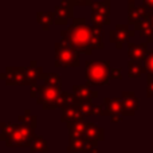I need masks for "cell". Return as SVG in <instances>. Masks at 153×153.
<instances>
[{
	"label": "cell",
	"mask_w": 153,
	"mask_h": 153,
	"mask_svg": "<svg viewBox=\"0 0 153 153\" xmlns=\"http://www.w3.org/2000/svg\"><path fill=\"white\" fill-rule=\"evenodd\" d=\"M42 76V69L36 65V62H31L30 67L26 71V83H34L38 78Z\"/></svg>",
	"instance_id": "cell-14"
},
{
	"label": "cell",
	"mask_w": 153,
	"mask_h": 153,
	"mask_svg": "<svg viewBox=\"0 0 153 153\" xmlns=\"http://www.w3.org/2000/svg\"><path fill=\"white\" fill-rule=\"evenodd\" d=\"M145 19H146V22H148L149 27H151V31H152V34H153V11H149Z\"/></svg>",
	"instance_id": "cell-28"
},
{
	"label": "cell",
	"mask_w": 153,
	"mask_h": 153,
	"mask_svg": "<svg viewBox=\"0 0 153 153\" xmlns=\"http://www.w3.org/2000/svg\"><path fill=\"white\" fill-rule=\"evenodd\" d=\"M93 48H103L102 27L93 26Z\"/></svg>",
	"instance_id": "cell-19"
},
{
	"label": "cell",
	"mask_w": 153,
	"mask_h": 153,
	"mask_svg": "<svg viewBox=\"0 0 153 153\" xmlns=\"http://www.w3.org/2000/svg\"><path fill=\"white\" fill-rule=\"evenodd\" d=\"M74 0H62L55 7V24L56 26H65L69 23L70 19H74Z\"/></svg>",
	"instance_id": "cell-7"
},
{
	"label": "cell",
	"mask_w": 153,
	"mask_h": 153,
	"mask_svg": "<svg viewBox=\"0 0 153 153\" xmlns=\"http://www.w3.org/2000/svg\"><path fill=\"white\" fill-rule=\"evenodd\" d=\"M110 62L109 61H89L85 65V74L89 83L106 85L110 78Z\"/></svg>",
	"instance_id": "cell-2"
},
{
	"label": "cell",
	"mask_w": 153,
	"mask_h": 153,
	"mask_svg": "<svg viewBox=\"0 0 153 153\" xmlns=\"http://www.w3.org/2000/svg\"><path fill=\"white\" fill-rule=\"evenodd\" d=\"M26 71L24 67H7L3 78L8 85H26Z\"/></svg>",
	"instance_id": "cell-9"
},
{
	"label": "cell",
	"mask_w": 153,
	"mask_h": 153,
	"mask_svg": "<svg viewBox=\"0 0 153 153\" xmlns=\"http://www.w3.org/2000/svg\"><path fill=\"white\" fill-rule=\"evenodd\" d=\"M122 105H124V111L125 113H133V110H136L138 106L137 98L134 97L133 93H124L122 94Z\"/></svg>",
	"instance_id": "cell-13"
},
{
	"label": "cell",
	"mask_w": 153,
	"mask_h": 153,
	"mask_svg": "<svg viewBox=\"0 0 153 153\" xmlns=\"http://www.w3.org/2000/svg\"><path fill=\"white\" fill-rule=\"evenodd\" d=\"M62 42L75 47L79 53L90 55L93 51V26H89L83 18H74L73 24L61 31Z\"/></svg>",
	"instance_id": "cell-1"
},
{
	"label": "cell",
	"mask_w": 153,
	"mask_h": 153,
	"mask_svg": "<svg viewBox=\"0 0 153 153\" xmlns=\"http://www.w3.org/2000/svg\"><path fill=\"white\" fill-rule=\"evenodd\" d=\"M110 78L111 79H121V70L120 69H111L110 70Z\"/></svg>",
	"instance_id": "cell-27"
},
{
	"label": "cell",
	"mask_w": 153,
	"mask_h": 153,
	"mask_svg": "<svg viewBox=\"0 0 153 153\" xmlns=\"http://www.w3.org/2000/svg\"><path fill=\"white\" fill-rule=\"evenodd\" d=\"M105 106H106V111L109 114H114V113H121L124 110V105H122V100L114 98V100H105Z\"/></svg>",
	"instance_id": "cell-16"
},
{
	"label": "cell",
	"mask_w": 153,
	"mask_h": 153,
	"mask_svg": "<svg viewBox=\"0 0 153 153\" xmlns=\"http://www.w3.org/2000/svg\"><path fill=\"white\" fill-rule=\"evenodd\" d=\"M74 3H75V7H86V5L91 7L94 1H91V0H74Z\"/></svg>",
	"instance_id": "cell-25"
},
{
	"label": "cell",
	"mask_w": 153,
	"mask_h": 153,
	"mask_svg": "<svg viewBox=\"0 0 153 153\" xmlns=\"http://www.w3.org/2000/svg\"><path fill=\"white\" fill-rule=\"evenodd\" d=\"M126 1H128V4H134L137 0H126Z\"/></svg>",
	"instance_id": "cell-30"
},
{
	"label": "cell",
	"mask_w": 153,
	"mask_h": 153,
	"mask_svg": "<svg viewBox=\"0 0 153 153\" xmlns=\"http://www.w3.org/2000/svg\"><path fill=\"white\" fill-rule=\"evenodd\" d=\"M93 110H94V106H93V103L90 101H85L82 103V108H81L82 114H91Z\"/></svg>",
	"instance_id": "cell-24"
},
{
	"label": "cell",
	"mask_w": 153,
	"mask_h": 153,
	"mask_svg": "<svg viewBox=\"0 0 153 153\" xmlns=\"http://www.w3.org/2000/svg\"><path fill=\"white\" fill-rule=\"evenodd\" d=\"M146 71L145 66L140 63L137 61H130L128 63V75L132 76V78H138L140 75H143Z\"/></svg>",
	"instance_id": "cell-15"
},
{
	"label": "cell",
	"mask_w": 153,
	"mask_h": 153,
	"mask_svg": "<svg viewBox=\"0 0 153 153\" xmlns=\"http://www.w3.org/2000/svg\"><path fill=\"white\" fill-rule=\"evenodd\" d=\"M74 94L76 95L78 100H82V101H90L91 95H97L87 86H74Z\"/></svg>",
	"instance_id": "cell-18"
},
{
	"label": "cell",
	"mask_w": 153,
	"mask_h": 153,
	"mask_svg": "<svg viewBox=\"0 0 153 153\" xmlns=\"http://www.w3.org/2000/svg\"><path fill=\"white\" fill-rule=\"evenodd\" d=\"M143 5L148 11H153V0H143Z\"/></svg>",
	"instance_id": "cell-29"
},
{
	"label": "cell",
	"mask_w": 153,
	"mask_h": 153,
	"mask_svg": "<svg viewBox=\"0 0 153 153\" xmlns=\"http://www.w3.org/2000/svg\"><path fill=\"white\" fill-rule=\"evenodd\" d=\"M149 11L146 10L144 5H137L134 4H128V23L132 24V26H136L137 23H140L141 20L146 18Z\"/></svg>",
	"instance_id": "cell-11"
},
{
	"label": "cell",
	"mask_w": 153,
	"mask_h": 153,
	"mask_svg": "<svg viewBox=\"0 0 153 153\" xmlns=\"http://www.w3.org/2000/svg\"><path fill=\"white\" fill-rule=\"evenodd\" d=\"M42 78L45 79V82L46 83H48V85H56V86L61 85V76H59L58 74H54V73L42 74Z\"/></svg>",
	"instance_id": "cell-21"
},
{
	"label": "cell",
	"mask_w": 153,
	"mask_h": 153,
	"mask_svg": "<svg viewBox=\"0 0 153 153\" xmlns=\"http://www.w3.org/2000/svg\"><path fill=\"white\" fill-rule=\"evenodd\" d=\"M128 55H129L130 61H145L146 55H148V47H146V42L136 45V43L129 42L128 43Z\"/></svg>",
	"instance_id": "cell-10"
},
{
	"label": "cell",
	"mask_w": 153,
	"mask_h": 153,
	"mask_svg": "<svg viewBox=\"0 0 153 153\" xmlns=\"http://www.w3.org/2000/svg\"><path fill=\"white\" fill-rule=\"evenodd\" d=\"M110 13H111V4L110 0L103 1H94L91 5V22L93 26L103 27L110 24Z\"/></svg>",
	"instance_id": "cell-5"
},
{
	"label": "cell",
	"mask_w": 153,
	"mask_h": 153,
	"mask_svg": "<svg viewBox=\"0 0 153 153\" xmlns=\"http://www.w3.org/2000/svg\"><path fill=\"white\" fill-rule=\"evenodd\" d=\"M36 22L42 26V28L45 31H47L53 24H55V12H43V11H39L36 12Z\"/></svg>",
	"instance_id": "cell-12"
},
{
	"label": "cell",
	"mask_w": 153,
	"mask_h": 153,
	"mask_svg": "<svg viewBox=\"0 0 153 153\" xmlns=\"http://www.w3.org/2000/svg\"><path fill=\"white\" fill-rule=\"evenodd\" d=\"M31 149L34 152H48V148H47V144H46V141H43L42 138H36V140L32 143V146Z\"/></svg>",
	"instance_id": "cell-22"
},
{
	"label": "cell",
	"mask_w": 153,
	"mask_h": 153,
	"mask_svg": "<svg viewBox=\"0 0 153 153\" xmlns=\"http://www.w3.org/2000/svg\"><path fill=\"white\" fill-rule=\"evenodd\" d=\"M134 31L130 30L128 24H117L116 28L111 30V31L109 32V39H110L111 43L116 45L117 48H122L124 43L126 42L129 38H132L136 35Z\"/></svg>",
	"instance_id": "cell-8"
},
{
	"label": "cell",
	"mask_w": 153,
	"mask_h": 153,
	"mask_svg": "<svg viewBox=\"0 0 153 153\" xmlns=\"http://www.w3.org/2000/svg\"><path fill=\"white\" fill-rule=\"evenodd\" d=\"M145 69H146V71H148V74H152L153 75V50L151 51H148V55H146V58H145Z\"/></svg>",
	"instance_id": "cell-23"
},
{
	"label": "cell",
	"mask_w": 153,
	"mask_h": 153,
	"mask_svg": "<svg viewBox=\"0 0 153 153\" xmlns=\"http://www.w3.org/2000/svg\"><path fill=\"white\" fill-rule=\"evenodd\" d=\"M55 66L56 67H78L79 51L66 42L55 43Z\"/></svg>",
	"instance_id": "cell-3"
},
{
	"label": "cell",
	"mask_w": 153,
	"mask_h": 153,
	"mask_svg": "<svg viewBox=\"0 0 153 153\" xmlns=\"http://www.w3.org/2000/svg\"><path fill=\"white\" fill-rule=\"evenodd\" d=\"M148 97H153V75L148 74Z\"/></svg>",
	"instance_id": "cell-26"
},
{
	"label": "cell",
	"mask_w": 153,
	"mask_h": 153,
	"mask_svg": "<svg viewBox=\"0 0 153 153\" xmlns=\"http://www.w3.org/2000/svg\"><path fill=\"white\" fill-rule=\"evenodd\" d=\"M102 132H103V130L101 129V128L95 126V125H93V124H89V125H86L85 134L87 136V138H89V140H101V138L103 137Z\"/></svg>",
	"instance_id": "cell-17"
},
{
	"label": "cell",
	"mask_w": 153,
	"mask_h": 153,
	"mask_svg": "<svg viewBox=\"0 0 153 153\" xmlns=\"http://www.w3.org/2000/svg\"><path fill=\"white\" fill-rule=\"evenodd\" d=\"M38 94L40 95L39 103H43L46 109H53L54 106H58V100L59 95H61V86L46 83L45 86L39 87Z\"/></svg>",
	"instance_id": "cell-6"
},
{
	"label": "cell",
	"mask_w": 153,
	"mask_h": 153,
	"mask_svg": "<svg viewBox=\"0 0 153 153\" xmlns=\"http://www.w3.org/2000/svg\"><path fill=\"white\" fill-rule=\"evenodd\" d=\"M81 117H82V114L79 113L78 110H75V109H65L62 118H63L65 121L73 122V121H78Z\"/></svg>",
	"instance_id": "cell-20"
},
{
	"label": "cell",
	"mask_w": 153,
	"mask_h": 153,
	"mask_svg": "<svg viewBox=\"0 0 153 153\" xmlns=\"http://www.w3.org/2000/svg\"><path fill=\"white\" fill-rule=\"evenodd\" d=\"M32 137V129L27 126H10L7 130L3 126V140L7 145H28Z\"/></svg>",
	"instance_id": "cell-4"
}]
</instances>
